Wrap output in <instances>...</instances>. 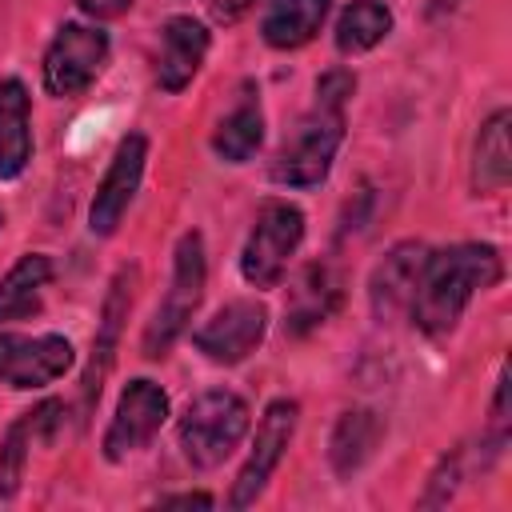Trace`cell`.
<instances>
[{
	"label": "cell",
	"instance_id": "7a4b0ae2",
	"mask_svg": "<svg viewBox=\"0 0 512 512\" xmlns=\"http://www.w3.org/2000/svg\"><path fill=\"white\" fill-rule=\"evenodd\" d=\"M356 80L352 72H328L316 84L312 108L296 120V128L284 136L276 160H272V180L288 188H312L328 176L336 148L344 140V100L352 96Z\"/></svg>",
	"mask_w": 512,
	"mask_h": 512
},
{
	"label": "cell",
	"instance_id": "44dd1931",
	"mask_svg": "<svg viewBox=\"0 0 512 512\" xmlns=\"http://www.w3.org/2000/svg\"><path fill=\"white\" fill-rule=\"evenodd\" d=\"M260 140H264V112H260V100H256L252 92H244V96L236 100V108L216 124V132H212V152H216L220 160H228V164H244V160L256 156Z\"/></svg>",
	"mask_w": 512,
	"mask_h": 512
},
{
	"label": "cell",
	"instance_id": "ac0fdd59",
	"mask_svg": "<svg viewBox=\"0 0 512 512\" xmlns=\"http://www.w3.org/2000/svg\"><path fill=\"white\" fill-rule=\"evenodd\" d=\"M508 108H496L476 136V152H472V188L480 196L488 192H504L512 180V148H508Z\"/></svg>",
	"mask_w": 512,
	"mask_h": 512
},
{
	"label": "cell",
	"instance_id": "7c38bea8",
	"mask_svg": "<svg viewBox=\"0 0 512 512\" xmlns=\"http://www.w3.org/2000/svg\"><path fill=\"white\" fill-rule=\"evenodd\" d=\"M424 256H428V248L420 240H400L384 252V260L368 276V300H372L376 320H396L408 308L412 288H416L420 268H424Z\"/></svg>",
	"mask_w": 512,
	"mask_h": 512
},
{
	"label": "cell",
	"instance_id": "9c48e42d",
	"mask_svg": "<svg viewBox=\"0 0 512 512\" xmlns=\"http://www.w3.org/2000/svg\"><path fill=\"white\" fill-rule=\"evenodd\" d=\"M268 332V308L260 300H228L212 320H204L192 332V344L212 364H240L256 352V344Z\"/></svg>",
	"mask_w": 512,
	"mask_h": 512
},
{
	"label": "cell",
	"instance_id": "277c9868",
	"mask_svg": "<svg viewBox=\"0 0 512 512\" xmlns=\"http://www.w3.org/2000/svg\"><path fill=\"white\" fill-rule=\"evenodd\" d=\"M204 276H208V264H204V236L200 232H184L176 240V256H172V284H168V296L160 300V308L152 312L148 328H144V356L148 360H160L176 340L180 332L188 328V320L196 316L200 300H204Z\"/></svg>",
	"mask_w": 512,
	"mask_h": 512
},
{
	"label": "cell",
	"instance_id": "5bb4252c",
	"mask_svg": "<svg viewBox=\"0 0 512 512\" xmlns=\"http://www.w3.org/2000/svg\"><path fill=\"white\" fill-rule=\"evenodd\" d=\"M340 288H344V280L328 260L304 264L288 288V300H284V328L292 336H304L308 328L324 324L340 304Z\"/></svg>",
	"mask_w": 512,
	"mask_h": 512
},
{
	"label": "cell",
	"instance_id": "9a60e30c",
	"mask_svg": "<svg viewBox=\"0 0 512 512\" xmlns=\"http://www.w3.org/2000/svg\"><path fill=\"white\" fill-rule=\"evenodd\" d=\"M132 280L136 272L132 268H120L108 284V296H104V308H100V324H96V340H92V360H88V372H84V404L92 408V400H100V388H104V376L112 368V356H116V344H120V328L128 320V308H132Z\"/></svg>",
	"mask_w": 512,
	"mask_h": 512
},
{
	"label": "cell",
	"instance_id": "8fae6325",
	"mask_svg": "<svg viewBox=\"0 0 512 512\" xmlns=\"http://www.w3.org/2000/svg\"><path fill=\"white\" fill-rule=\"evenodd\" d=\"M144 160H148V140L140 132H132L116 144V156H112V164H108V172L92 196V208H88V228L96 236H112L120 228V220H124V212L140 188Z\"/></svg>",
	"mask_w": 512,
	"mask_h": 512
},
{
	"label": "cell",
	"instance_id": "52a82bcc",
	"mask_svg": "<svg viewBox=\"0 0 512 512\" xmlns=\"http://www.w3.org/2000/svg\"><path fill=\"white\" fill-rule=\"evenodd\" d=\"M164 420H168V392L152 380H128L116 400L112 424L104 432V456L112 464L136 456L140 448L152 444V436L164 428Z\"/></svg>",
	"mask_w": 512,
	"mask_h": 512
},
{
	"label": "cell",
	"instance_id": "7402d4cb",
	"mask_svg": "<svg viewBox=\"0 0 512 512\" xmlns=\"http://www.w3.org/2000/svg\"><path fill=\"white\" fill-rule=\"evenodd\" d=\"M392 32V8L384 0H352L336 20V48L344 56L376 48Z\"/></svg>",
	"mask_w": 512,
	"mask_h": 512
},
{
	"label": "cell",
	"instance_id": "d6986e66",
	"mask_svg": "<svg viewBox=\"0 0 512 512\" xmlns=\"http://www.w3.org/2000/svg\"><path fill=\"white\" fill-rule=\"evenodd\" d=\"M48 280H52V260H48L44 252L20 256V260L8 268V276L0 280V324L36 316L40 304H44Z\"/></svg>",
	"mask_w": 512,
	"mask_h": 512
},
{
	"label": "cell",
	"instance_id": "5b68a950",
	"mask_svg": "<svg viewBox=\"0 0 512 512\" xmlns=\"http://www.w3.org/2000/svg\"><path fill=\"white\" fill-rule=\"evenodd\" d=\"M304 240V212L288 200H268L256 212V224L240 252V272L252 288H276L292 252Z\"/></svg>",
	"mask_w": 512,
	"mask_h": 512
},
{
	"label": "cell",
	"instance_id": "e0dca14e",
	"mask_svg": "<svg viewBox=\"0 0 512 512\" xmlns=\"http://www.w3.org/2000/svg\"><path fill=\"white\" fill-rule=\"evenodd\" d=\"M380 436H384L380 412H372V408H348L336 420L332 440H328V460H332L336 476H352L356 468H364L372 460Z\"/></svg>",
	"mask_w": 512,
	"mask_h": 512
},
{
	"label": "cell",
	"instance_id": "8992f818",
	"mask_svg": "<svg viewBox=\"0 0 512 512\" xmlns=\"http://www.w3.org/2000/svg\"><path fill=\"white\" fill-rule=\"evenodd\" d=\"M108 64V36L88 24H64L44 52L48 96H80Z\"/></svg>",
	"mask_w": 512,
	"mask_h": 512
},
{
	"label": "cell",
	"instance_id": "2e32d148",
	"mask_svg": "<svg viewBox=\"0 0 512 512\" xmlns=\"http://www.w3.org/2000/svg\"><path fill=\"white\" fill-rule=\"evenodd\" d=\"M32 156V120H28V88L8 76L0 80V180L24 172Z\"/></svg>",
	"mask_w": 512,
	"mask_h": 512
},
{
	"label": "cell",
	"instance_id": "484cf974",
	"mask_svg": "<svg viewBox=\"0 0 512 512\" xmlns=\"http://www.w3.org/2000/svg\"><path fill=\"white\" fill-rule=\"evenodd\" d=\"M0 228H4V212H0Z\"/></svg>",
	"mask_w": 512,
	"mask_h": 512
},
{
	"label": "cell",
	"instance_id": "603a6c76",
	"mask_svg": "<svg viewBox=\"0 0 512 512\" xmlns=\"http://www.w3.org/2000/svg\"><path fill=\"white\" fill-rule=\"evenodd\" d=\"M36 440V424H32V412H24L8 436H4V448H0V500L16 496L20 492V480H24V464H28V448Z\"/></svg>",
	"mask_w": 512,
	"mask_h": 512
},
{
	"label": "cell",
	"instance_id": "ba28073f",
	"mask_svg": "<svg viewBox=\"0 0 512 512\" xmlns=\"http://www.w3.org/2000/svg\"><path fill=\"white\" fill-rule=\"evenodd\" d=\"M296 416H300V404L288 400V396H280V400H272V404L264 408V416H260V424H256L252 452H248V460H244V468H240V476H236V484H232V496H228L232 508H248V504L264 492V484H268V476L276 472L284 448L292 444Z\"/></svg>",
	"mask_w": 512,
	"mask_h": 512
},
{
	"label": "cell",
	"instance_id": "6da1fadb",
	"mask_svg": "<svg viewBox=\"0 0 512 512\" xmlns=\"http://www.w3.org/2000/svg\"><path fill=\"white\" fill-rule=\"evenodd\" d=\"M496 280H500V252L492 244H452L424 256L420 280L408 300L412 324L428 336L452 332L468 300L492 288Z\"/></svg>",
	"mask_w": 512,
	"mask_h": 512
},
{
	"label": "cell",
	"instance_id": "3957f363",
	"mask_svg": "<svg viewBox=\"0 0 512 512\" xmlns=\"http://www.w3.org/2000/svg\"><path fill=\"white\" fill-rule=\"evenodd\" d=\"M244 432H248V404L228 388H208L180 416V452L192 468L208 472L232 456Z\"/></svg>",
	"mask_w": 512,
	"mask_h": 512
},
{
	"label": "cell",
	"instance_id": "ffe728a7",
	"mask_svg": "<svg viewBox=\"0 0 512 512\" xmlns=\"http://www.w3.org/2000/svg\"><path fill=\"white\" fill-rule=\"evenodd\" d=\"M328 4H332V0H272V8L264 12L260 32H264V40H268L272 48H280V52L304 48V44L320 32V24H324V16H328Z\"/></svg>",
	"mask_w": 512,
	"mask_h": 512
},
{
	"label": "cell",
	"instance_id": "d4e9b609",
	"mask_svg": "<svg viewBox=\"0 0 512 512\" xmlns=\"http://www.w3.org/2000/svg\"><path fill=\"white\" fill-rule=\"evenodd\" d=\"M160 504H196V508H208L212 504V496L208 492H180V496H160Z\"/></svg>",
	"mask_w": 512,
	"mask_h": 512
},
{
	"label": "cell",
	"instance_id": "30bf717a",
	"mask_svg": "<svg viewBox=\"0 0 512 512\" xmlns=\"http://www.w3.org/2000/svg\"><path fill=\"white\" fill-rule=\"evenodd\" d=\"M72 368V344L56 332L24 336L0 332V384L8 388H44Z\"/></svg>",
	"mask_w": 512,
	"mask_h": 512
},
{
	"label": "cell",
	"instance_id": "cb8c5ba5",
	"mask_svg": "<svg viewBox=\"0 0 512 512\" xmlns=\"http://www.w3.org/2000/svg\"><path fill=\"white\" fill-rule=\"evenodd\" d=\"M76 4H80V12L92 16V20H112V16H120V12L132 8V0H76Z\"/></svg>",
	"mask_w": 512,
	"mask_h": 512
},
{
	"label": "cell",
	"instance_id": "4fadbf2b",
	"mask_svg": "<svg viewBox=\"0 0 512 512\" xmlns=\"http://www.w3.org/2000/svg\"><path fill=\"white\" fill-rule=\"evenodd\" d=\"M208 56V28L196 16H168L160 28V52H156V84L164 92H180L192 84Z\"/></svg>",
	"mask_w": 512,
	"mask_h": 512
}]
</instances>
